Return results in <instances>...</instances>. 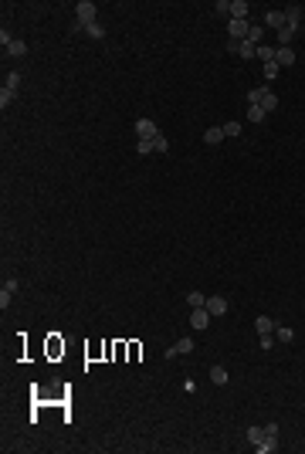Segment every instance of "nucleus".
I'll return each instance as SVG.
<instances>
[{"label":"nucleus","mask_w":305,"mask_h":454,"mask_svg":"<svg viewBox=\"0 0 305 454\" xmlns=\"http://www.w3.org/2000/svg\"><path fill=\"white\" fill-rule=\"evenodd\" d=\"M261 437H265V427H248V441L251 444H258Z\"/></svg>","instance_id":"c85d7f7f"},{"label":"nucleus","mask_w":305,"mask_h":454,"mask_svg":"<svg viewBox=\"0 0 305 454\" xmlns=\"http://www.w3.org/2000/svg\"><path fill=\"white\" fill-rule=\"evenodd\" d=\"M261 109H265V112H275V109H278V95H275L271 88H265V98H261Z\"/></svg>","instance_id":"2eb2a0df"},{"label":"nucleus","mask_w":305,"mask_h":454,"mask_svg":"<svg viewBox=\"0 0 305 454\" xmlns=\"http://www.w3.org/2000/svg\"><path fill=\"white\" fill-rule=\"evenodd\" d=\"M248 119H251V122H265V119H268V112H265L261 105H248Z\"/></svg>","instance_id":"6ab92c4d"},{"label":"nucleus","mask_w":305,"mask_h":454,"mask_svg":"<svg viewBox=\"0 0 305 454\" xmlns=\"http://www.w3.org/2000/svg\"><path fill=\"white\" fill-rule=\"evenodd\" d=\"M254 329H258V336H271V332H275V322H271L268 315H258V322H254Z\"/></svg>","instance_id":"4468645a"},{"label":"nucleus","mask_w":305,"mask_h":454,"mask_svg":"<svg viewBox=\"0 0 305 454\" xmlns=\"http://www.w3.org/2000/svg\"><path fill=\"white\" fill-rule=\"evenodd\" d=\"M261 34H265V27H261V24H251V31H248V38H244V41L258 44V41H261Z\"/></svg>","instance_id":"4be33fe9"},{"label":"nucleus","mask_w":305,"mask_h":454,"mask_svg":"<svg viewBox=\"0 0 305 454\" xmlns=\"http://www.w3.org/2000/svg\"><path fill=\"white\" fill-rule=\"evenodd\" d=\"M210 379H214L217 386H224L230 377H228V370H224V366H210Z\"/></svg>","instance_id":"f3484780"},{"label":"nucleus","mask_w":305,"mask_h":454,"mask_svg":"<svg viewBox=\"0 0 305 454\" xmlns=\"http://www.w3.org/2000/svg\"><path fill=\"white\" fill-rule=\"evenodd\" d=\"M3 51H7L10 58H24V55H27V44L14 38V41H7V44H3Z\"/></svg>","instance_id":"9b49d317"},{"label":"nucleus","mask_w":305,"mask_h":454,"mask_svg":"<svg viewBox=\"0 0 305 454\" xmlns=\"http://www.w3.org/2000/svg\"><path fill=\"white\" fill-rule=\"evenodd\" d=\"M14 95H17L14 88H3V92H0V109H7V105L14 102Z\"/></svg>","instance_id":"cd10ccee"},{"label":"nucleus","mask_w":305,"mask_h":454,"mask_svg":"<svg viewBox=\"0 0 305 454\" xmlns=\"http://www.w3.org/2000/svg\"><path fill=\"white\" fill-rule=\"evenodd\" d=\"M221 129H224V136H228V139H234V136H241V122H224Z\"/></svg>","instance_id":"393cba45"},{"label":"nucleus","mask_w":305,"mask_h":454,"mask_svg":"<svg viewBox=\"0 0 305 454\" xmlns=\"http://www.w3.org/2000/svg\"><path fill=\"white\" fill-rule=\"evenodd\" d=\"M265 24L282 31V27H288V17H285V10H268V14H265Z\"/></svg>","instance_id":"0eeeda50"},{"label":"nucleus","mask_w":305,"mask_h":454,"mask_svg":"<svg viewBox=\"0 0 305 454\" xmlns=\"http://www.w3.org/2000/svg\"><path fill=\"white\" fill-rule=\"evenodd\" d=\"M85 31H88V38H95V41L105 38V27H102V24H92V27H85Z\"/></svg>","instance_id":"bb28decb"},{"label":"nucleus","mask_w":305,"mask_h":454,"mask_svg":"<svg viewBox=\"0 0 305 454\" xmlns=\"http://www.w3.org/2000/svg\"><path fill=\"white\" fill-rule=\"evenodd\" d=\"M17 85H20V72H10V75H7V85H3V88H17Z\"/></svg>","instance_id":"7c9ffc66"},{"label":"nucleus","mask_w":305,"mask_h":454,"mask_svg":"<svg viewBox=\"0 0 305 454\" xmlns=\"http://www.w3.org/2000/svg\"><path fill=\"white\" fill-rule=\"evenodd\" d=\"M10 295H14V292H7V288L0 292V308H7V305H10Z\"/></svg>","instance_id":"c9c22d12"},{"label":"nucleus","mask_w":305,"mask_h":454,"mask_svg":"<svg viewBox=\"0 0 305 454\" xmlns=\"http://www.w3.org/2000/svg\"><path fill=\"white\" fill-rule=\"evenodd\" d=\"M261 98H265V88H251L248 92V105H261Z\"/></svg>","instance_id":"a878e982"},{"label":"nucleus","mask_w":305,"mask_h":454,"mask_svg":"<svg viewBox=\"0 0 305 454\" xmlns=\"http://www.w3.org/2000/svg\"><path fill=\"white\" fill-rule=\"evenodd\" d=\"M228 55H241V41H234V38H228Z\"/></svg>","instance_id":"473e14b6"},{"label":"nucleus","mask_w":305,"mask_h":454,"mask_svg":"<svg viewBox=\"0 0 305 454\" xmlns=\"http://www.w3.org/2000/svg\"><path fill=\"white\" fill-rule=\"evenodd\" d=\"M278 75V65H275V61H271V65H265V78H268V81H271V78Z\"/></svg>","instance_id":"72a5a7b5"},{"label":"nucleus","mask_w":305,"mask_h":454,"mask_svg":"<svg viewBox=\"0 0 305 454\" xmlns=\"http://www.w3.org/2000/svg\"><path fill=\"white\" fill-rule=\"evenodd\" d=\"M271 346H275V332L271 336H261V349H271Z\"/></svg>","instance_id":"f704fd0d"},{"label":"nucleus","mask_w":305,"mask_h":454,"mask_svg":"<svg viewBox=\"0 0 305 454\" xmlns=\"http://www.w3.org/2000/svg\"><path fill=\"white\" fill-rule=\"evenodd\" d=\"M285 17H288V27H295V31H299V24H302V7H299V3L285 7Z\"/></svg>","instance_id":"ddd939ff"},{"label":"nucleus","mask_w":305,"mask_h":454,"mask_svg":"<svg viewBox=\"0 0 305 454\" xmlns=\"http://www.w3.org/2000/svg\"><path fill=\"white\" fill-rule=\"evenodd\" d=\"M187 302L193 305V308H204V305H207V295H204V292H190V295H187Z\"/></svg>","instance_id":"412c9836"},{"label":"nucleus","mask_w":305,"mask_h":454,"mask_svg":"<svg viewBox=\"0 0 305 454\" xmlns=\"http://www.w3.org/2000/svg\"><path fill=\"white\" fill-rule=\"evenodd\" d=\"M166 150H170V139H166L163 132H159V136H152V152H166Z\"/></svg>","instance_id":"aec40b11"},{"label":"nucleus","mask_w":305,"mask_h":454,"mask_svg":"<svg viewBox=\"0 0 305 454\" xmlns=\"http://www.w3.org/2000/svg\"><path fill=\"white\" fill-rule=\"evenodd\" d=\"M190 325H193L197 332L207 329V325H210V312H207V308H193V312H190Z\"/></svg>","instance_id":"20e7f679"},{"label":"nucleus","mask_w":305,"mask_h":454,"mask_svg":"<svg viewBox=\"0 0 305 454\" xmlns=\"http://www.w3.org/2000/svg\"><path fill=\"white\" fill-rule=\"evenodd\" d=\"M248 14H251V7L244 0H230V20H248Z\"/></svg>","instance_id":"1a4fd4ad"},{"label":"nucleus","mask_w":305,"mask_h":454,"mask_svg":"<svg viewBox=\"0 0 305 454\" xmlns=\"http://www.w3.org/2000/svg\"><path fill=\"white\" fill-rule=\"evenodd\" d=\"M275 448H278V437H275V434H265V437L254 444V451H258V454H271Z\"/></svg>","instance_id":"9d476101"},{"label":"nucleus","mask_w":305,"mask_h":454,"mask_svg":"<svg viewBox=\"0 0 305 454\" xmlns=\"http://www.w3.org/2000/svg\"><path fill=\"white\" fill-rule=\"evenodd\" d=\"M275 336H278V342H292V339H295V332H292L288 325H278V329H275Z\"/></svg>","instance_id":"b1692460"},{"label":"nucleus","mask_w":305,"mask_h":454,"mask_svg":"<svg viewBox=\"0 0 305 454\" xmlns=\"http://www.w3.org/2000/svg\"><path fill=\"white\" fill-rule=\"evenodd\" d=\"M190 349H193V339L183 336V339H176V342L166 349V359H176V356H183V353H190Z\"/></svg>","instance_id":"f03ea898"},{"label":"nucleus","mask_w":305,"mask_h":454,"mask_svg":"<svg viewBox=\"0 0 305 454\" xmlns=\"http://www.w3.org/2000/svg\"><path fill=\"white\" fill-rule=\"evenodd\" d=\"M136 132H139V139H152V136H159V126L152 119H136Z\"/></svg>","instance_id":"7ed1b4c3"},{"label":"nucleus","mask_w":305,"mask_h":454,"mask_svg":"<svg viewBox=\"0 0 305 454\" xmlns=\"http://www.w3.org/2000/svg\"><path fill=\"white\" fill-rule=\"evenodd\" d=\"M258 58H261L265 65H271V61H275V48H271V44H258Z\"/></svg>","instance_id":"a211bd4d"},{"label":"nucleus","mask_w":305,"mask_h":454,"mask_svg":"<svg viewBox=\"0 0 305 454\" xmlns=\"http://www.w3.org/2000/svg\"><path fill=\"white\" fill-rule=\"evenodd\" d=\"M214 10H217V14H228V17H230V0H217V7H214Z\"/></svg>","instance_id":"2f4dec72"},{"label":"nucleus","mask_w":305,"mask_h":454,"mask_svg":"<svg viewBox=\"0 0 305 454\" xmlns=\"http://www.w3.org/2000/svg\"><path fill=\"white\" fill-rule=\"evenodd\" d=\"M241 58H258V44H251V41H241Z\"/></svg>","instance_id":"5701e85b"},{"label":"nucleus","mask_w":305,"mask_h":454,"mask_svg":"<svg viewBox=\"0 0 305 454\" xmlns=\"http://www.w3.org/2000/svg\"><path fill=\"white\" fill-rule=\"evenodd\" d=\"M275 65H278V68L295 65V51H292V48H275Z\"/></svg>","instance_id":"6e6552de"},{"label":"nucleus","mask_w":305,"mask_h":454,"mask_svg":"<svg viewBox=\"0 0 305 454\" xmlns=\"http://www.w3.org/2000/svg\"><path fill=\"white\" fill-rule=\"evenodd\" d=\"M292 38H295V27H282L278 31V48H292Z\"/></svg>","instance_id":"dca6fc26"},{"label":"nucleus","mask_w":305,"mask_h":454,"mask_svg":"<svg viewBox=\"0 0 305 454\" xmlns=\"http://www.w3.org/2000/svg\"><path fill=\"white\" fill-rule=\"evenodd\" d=\"M75 14H78L75 20L81 24V27H92V24H95V14H98V7H95L92 0H81V3L75 7Z\"/></svg>","instance_id":"f257e3e1"},{"label":"nucleus","mask_w":305,"mask_h":454,"mask_svg":"<svg viewBox=\"0 0 305 454\" xmlns=\"http://www.w3.org/2000/svg\"><path fill=\"white\" fill-rule=\"evenodd\" d=\"M224 139H228V136H224V129H221V126H214V129H207V132H204V143H207V146H221Z\"/></svg>","instance_id":"f8f14e48"},{"label":"nucleus","mask_w":305,"mask_h":454,"mask_svg":"<svg viewBox=\"0 0 305 454\" xmlns=\"http://www.w3.org/2000/svg\"><path fill=\"white\" fill-rule=\"evenodd\" d=\"M248 31H251V24H248V20H230V24H228V34L234 38V41H244V38H248Z\"/></svg>","instance_id":"39448f33"},{"label":"nucleus","mask_w":305,"mask_h":454,"mask_svg":"<svg viewBox=\"0 0 305 454\" xmlns=\"http://www.w3.org/2000/svg\"><path fill=\"white\" fill-rule=\"evenodd\" d=\"M204 308H207L210 315H224V312H228V299H224V295H210Z\"/></svg>","instance_id":"423d86ee"},{"label":"nucleus","mask_w":305,"mask_h":454,"mask_svg":"<svg viewBox=\"0 0 305 454\" xmlns=\"http://www.w3.org/2000/svg\"><path fill=\"white\" fill-rule=\"evenodd\" d=\"M136 152H139V156H146V152H152V139H139V146H136Z\"/></svg>","instance_id":"c756f323"}]
</instances>
